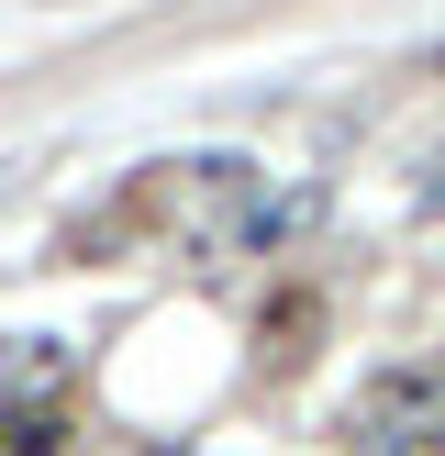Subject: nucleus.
I'll use <instances>...</instances> for the list:
<instances>
[{
  "label": "nucleus",
  "instance_id": "1",
  "mask_svg": "<svg viewBox=\"0 0 445 456\" xmlns=\"http://www.w3.org/2000/svg\"><path fill=\"white\" fill-rule=\"evenodd\" d=\"M345 435L368 445V456H412V445H445V356L378 368L368 390L345 401Z\"/></svg>",
  "mask_w": 445,
  "mask_h": 456
},
{
  "label": "nucleus",
  "instance_id": "2",
  "mask_svg": "<svg viewBox=\"0 0 445 456\" xmlns=\"http://www.w3.org/2000/svg\"><path fill=\"white\" fill-rule=\"evenodd\" d=\"M56 379H67V356H56V346H44V334H34V356H12V401H22V390L44 401V390H56Z\"/></svg>",
  "mask_w": 445,
  "mask_h": 456
},
{
  "label": "nucleus",
  "instance_id": "3",
  "mask_svg": "<svg viewBox=\"0 0 445 456\" xmlns=\"http://www.w3.org/2000/svg\"><path fill=\"white\" fill-rule=\"evenodd\" d=\"M434 78H445V56H434Z\"/></svg>",
  "mask_w": 445,
  "mask_h": 456
}]
</instances>
